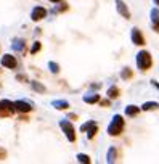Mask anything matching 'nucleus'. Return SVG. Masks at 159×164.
<instances>
[{
    "label": "nucleus",
    "mask_w": 159,
    "mask_h": 164,
    "mask_svg": "<svg viewBox=\"0 0 159 164\" xmlns=\"http://www.w3.org/2000/svg\"><path fill=\"white\" fill-rule=\"evenodd\" d=\"M15 110L20 113H29L32 110V105L24 101V100H18V101H15Z\"/></svg>",
    "instance_id": "nucleus-8"
},
{
    "label": "nucleus",
    "mask_w": 159,
    "mask_h": 164,
    "mask_svg": "<svg viewBox=\"0 0 159 164\" xmlns=\"http://www.w3.org/2000/svg\"><path fill=\"white\" fill-rule=\"evenodd\" d=\"M130 74H132V71H130L129 68H125V69H124L122 73H120V77H122V79H129Z\"/></svg>",
    "instance_id": "nucleus-22"
},
{
    "label": "nucleus",
    "mask_w": 159,
    "mask_h": 164,
    "mask_svg": "<svg viewBox=\"0 0 159 164\" xmlns=\"http://www.w3.org/2000/svg\"><path fill=\"white\" fill-rule=\"evenodd\" d=\"M84 101L93 105V103L100 101V95H98V93H87V95H84Z\"/></svg>",
    "instance_id": "nucleus-13"
},
{
    "label": "nucleus",
    "mask_w": 159,
    "mask_h": 164,
    "mask_svg": "<svg viewBox=\"0 0 159 164\" xmlns=\"http://www.w3.org/2000/svg\"><path fill=\"white\" fill-rule=\"evenodd\" d=\"M116 7H117V12L122 15L125 19H129L130 18V12H129V8H127V5L122 2V0H116Z\"/></svg>",
    "instance_id": "nucleus-9"
},
{
    "label": "nucleus",
    "mask_w": 159,
    "mask_h": 164,
    "mask_svg": "<svg viewBox=\"0 0 159 164\" xmlns=\"http://www.w3.org/2000/svg\"><path fill=\"white\" fill-rule=\"evenodd\" d=\"M80 130H87V137L93 138V137H95V134H97V130H98V125H97L95 121H89L84 125H80Z\"/></svg>",
    "instance_id": "nucleus-4"
},
{
    "label": "nucleus",
    "mask_w": 159,
    "mask_h": 164,
    "mask_svg": "<svg viewBox=\"0 0 159 164\" xmlns=\"http://www.w3.org/2000/svg\"><path fill=\"white\" fill-rule=\"evenodd\" d=\"M64 10H68V5H66V3H63V7L55 8V10H53V13H60V12H64Z\"/></svg>",
    "instance_id": "nucleus-24"
},
{
    "label": "nucleus",
    "mask_w": 159,
    "mask_h": 164,
    "mask_svg": "<svg viewBox=\"0 0 159 164\" xmlns=\"http://www.w3.org/2000/svg\"><path fill=\"white\" fill-rule=\"evenodd\" d=\"M124 129V119L120 114H114L113 116V121H111V124L108 125V134L113 135V137H116V135H119L120 132H122Z\"/></svg>",
    "instance_id": "nucleus-1"
},
{
    "label": "nucleus",
    "mask_w": 159,
    "mask_h": 164,
    "mask_svg": "<svg viewBox=\"0 0 159 164\" xmlns=\"http://www.w3.org/2000/svg\"><path fill=\"white\" fill-rule=\"evenodd\" d=\"M130 37H132V42H134L135 45H143V44H145L143 34H142V31H140V29H137V27L132 29V32H130Z\"/></svg>",
    "instance_id": "nucleus-7"
},
{
    "label": "nucleus",
    "mask_w": 159,
    "mask_h": 164,
    "mask_svg": "<svg viewBox=\"0 0 159 164\" xmlns=\"http://www.w3.org/2000/svg\"><path fill=\"white\" fill-rule=\"evenodd\" d=\"M24 47H26V44H24L23 39H13L11 48H13L15 52H23V50H24Z\"/></svg>",
    "instance_id": "nucleus-12"
},
{
    "label": "nucleus",
    "mask_w": 159,
    "mask_h": 164,
    "mask_svg": "<svg viewBox=\"0 0 159 164\" xmlns=\"http://www.w3.org/2000/svg\"><path fill=\"white\" fill-rule=\"evenodd\" d=\"M60 127L63 129V132L66 134V137L69 142H74L76 140V130H74V125L68 121V119H61L60 121Z\"/></svg>",
    "instance_id": "nucleus-3"
},
{
    "label": "nucleus",
    "mask_w": 159,
    "mask_h": 164,
    "mask_svg": "<svg viewBox=\"0 0 159 164\" xmlns=\"http://www.w3.org/2000/svg\"><path fill=\"white\" fill-rule=\"evenodd\" d=\"M77 161L79 162H84V164H89L90 162V158L87 156V154H82L80 153V154H77Z\"/></svg>",
    "instance_id": "nucleus-20"
},
{
    "label": "nucleus",
    "mask_w": 159,
    "mask_h": 164,
    "mask_svg": "<svg viewBox=\"0 0 159 164\" xmlns=\"http://www.w3.org/2000/svg\"><path fill=\"white\" fill-rule=\"evenodd\" d=\"M31 85H32V89H34L35 92H40V93H43V92H45V87H43L42 84H39V82L32 81V82H31Z\"/></svg>",
    "instance_id": "nucleus-18"
},
{
    "label": "nucleus",
    "mask_w": 159,
    "mask_h": 164,
    "mask_svg": "<svg viewBox=\"0 0 159 164\" xmlns=\"http://www.w3.org/2000/svg\"><path fill=\"white\" fill-rule=\"evenodd\" d=\"M119 95V89H117V87H111V89L108 90V96H109V98H116V96Z\"/></svg>",
    "instance_id": "nucleus-19"
},
{
    "label": "nucleus",
    "mask_w": 159,
    "mask_h": 164,
    "mask_svg": "<svg viewBox=\"0 0 159 164\" xmlns=\"http://www.w3.org/2000/svg\"><path fill=\"white\" fill-rule=\"evenodd\" d=\"M154 3H156V5H159V0H154Z\"/></svg>",
    "instance_id": "nucleus-26"
},
{
    "label": "nucleus",
    "mask_w": 159,
    "mask_h": 164,
    "mask_svg": "<svg viewBox=\"0 0 159 164\" xmlns=\"http://www.w3.org/2000/svg\"><path fill=\"white\" fill-rule=\"evenodd\" d=\"M50 2H53V3H58V2H61V0H50Z\"/></svg>",
    "instance_id": "nucleus-25"
},
{
    "label": "nucleus",
    "mask_w": 159,
    "mask_h": 164,
    "mask_svg": "<svg viewBox=\"0 0 159 164\" xmlns=\"http://www.w3.org/2000/svg\"><path fill=\"white\" fill-rule=\"evenodd\" d=\"M52 105H53L57 110H68V108H69V103H68L66 100H53Z\"/></svg>",
    "instance_id": "nucleus-14"
},
{
    "label": "nucleus",
    "mask_w": 159,
    "mask_h": 164,
    "mask_svg": "<svg viewBox=\"0 0 159 164\" xmlns=\"http://www.w3.org/2000/svg\"><path fill=\"white\" fill-rule=\"evenodd\" d=\"M138 106H135V105H129L127 108H125V114L127 116H130V118H132V116H137L138 114Z\"/></svg>",
    "instance_id": "nucleus-17"
},
{
    "label": "nucleus",
    "mask_w": 159,
    "mask_h": 164,
    "mask_svg": "<svg viewBox=\"0 0 159 164\" xmlns=\"http://www.w3.org/2000/svg\"><path fill=\"white\" fill-rule=\"evenodd\" d=\"M39 50H40V42H35V44L32 45V48H31V53L34 55V53H37Z\"/></svg>",
    "instance_id": "nucleus-23"
},
{
    "label": "nucleus",
    "mask_w": 159,
    "mask_h": 164,
    "mask_svg": "<svg viewBox=\"0 0 159 164\" xmlns=\"http://www.w3.org/2000/svg\"><path fill=\"white\" fill-rule=\"evenodd\" d=\"M137 66H138L140 71H145V69H148V68L151 66V56H149V53L146 50L138 52V55H137Z\"/></svg>",
    "instance_id": "nucleus-2"
},
{
    "label": "nucleus",
    "mask_w": 159,
    "mask_h": 164,
    "mask_svg": "<svg viewBox=\"0 0 159 164\" xmlns=\"http://www.w3.org/2000/svg\"><path fill=\"white\" fill-rule=\"evenodd\" d=\"M156 108H159V103H156V101H146L142 106L143 111H151V110H156Z\"/></svg>",
    "instance_id": "nucleus-16"
},
{
    "label": "nucleus",
    "mask_w": 159,
    "mask_h": 164,
    "mask_svg": "<svg viewBox=\"0 0 159 164\" xmlns=\"http://www.w3.org/2000/svg\"><path fill=\"white\" fill-rule=\"evenodd\" d=\"M0 110H5L7 114H11L15 113V103H11L10 100H3V101H0Z\"/></svg>",
    "instance_id": "nucleus-11"
},
{
    "label": "nucleus",
    "mask_w": 159,
    "mask_h": 164,
    "mask_svg": "<svg viewBox=\"0 0 159 164\" xmlns=\"http://www.w3.org/2000/svg\"><path fill=\"white\" fill-rule=\"evenodd\" d=\"M0 63H2V66L8 68V69H15V68H16V64H18L16 58H15L13 55H10V53L3 55V56H2V60H0Z\"/></svg>",
    "instance_id": "nucleus-5"
},
{
    "label": "nucleus",
    "mask_w": 159,
    "mask_h": 164,
    "mask_svg": "<svg viewBox=\"0 0 159 164\" xmlns=\"http://www.w3.org/2000/svg\"><path fill=\"white\" fill-rule=\"evenodd\" d=\"M116 154H117V151H116V148L114 147H111L109 150H108V154H106V162H114L116 161Z\"/></svg>",
    "instance_id": "nucleus-15"
},
{
    "label": "nucleus",
    "mask_w": 159,
    "mask_h": 164,
    "mask_svg": "<svg viewBox=\"0 0 159 164\" xmlns=\"http://www.w3.org/2000/svg\"><path fill=\"white\" fill-rule=\"evenodd\" d=\"M151 24L154 31H159V8H153L151 10Z\"/></svg>",
    "instance_id": "nucleus-10"
},
{
    "label": "nucleus",
    "mask_w": 159,
    "mask_h": 164,
    "mask_svg": "<svg viewBox=\"0 0 159 164\" xmlns=\"http://www.w3.org/2000/svg\"><path fill=\"white\" fill-rule=\"evenodd\" d=\"M48 68H50V71H52L53 74H57V73L60 71V66L55 63V61H50V63H48Z\"/></svg>",
    "instance_id": "nucleus-21"
},
{
    "label": "nucleus",
    "mask_w": 159,
    "mask_h": 164,
    "mask_svg": "<svg viewBox=\"0 0 159 164\" xmlns=\"http://www.w3.org/2000/svg\"><path fill=\"white\" fill-rule=\"evenodd\" d=\"M45 16H47V10L43 7L32 8V12H31V19L32 21H40V19H43Z\"/></svg>",
    "instance_id": "nucleus-6"
}]
</instances>
